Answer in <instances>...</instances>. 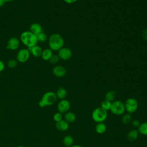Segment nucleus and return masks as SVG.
<instances>
[{"label": "nucleus", "mask_w": 147, "mask_h": 147, "mask_svg": "<svg viewBox=\"0 0 147 147\" xmlns=\"http://www.w3.org/2000/svg\"><path fill=\"white\" fill-rule=\"evenodd\" d=\"M57 52V55L59 56L60 59L63 60H68L70 59L72 56L71 50L67 47H63Z\"/></svg>", "instance_id": "8"}, {"label": "nucleus", "mask_w": 147, "mask_h": 147, "mask_svg": "<svg viewBox=\"0 0 147 147\" xmlns=\"http://www.w3.org/2000/svg\"><path fill=\"white\" fill-rule=\"evenodd\" d=\"M125 111L127 112V113L132 114L135 113L138 107V103L137 100L134 98H129L127 99L124 103Z\"/></svg>", "instance_id": "6"}, {"label": "nucleus", "mask_w": 147, "mask_h": 147, "mask_svg": "<svg viewBox=\"0 0 147 147\" xmlns=\"http://www.w3.org/2000/svg\"><path fill=\"white\" fill-rule=\"evenodd\" d=\"M28 49H29L30 55H32V56H33L35 57H41L42 52L43 50L42 49V48L38 45H34L32 47L29 48Z\"/></svg>", "instance_id": "12"}, {"label": "nucleus", "mask_w": 147, "mask_h": 147, "mask_svg": "<svg viewBox=\"0 0 147 147\" xmlns=\"http://www.w3.org/2000/svg\"><path fill=\"white\" fill-rule=\"evenodd\" d=\"M20 44V40L16 37H12L9 39L6 44V48L11 51L17 50Z\"/></svg>", "instance_id": "10"}, {"label": "nucleus", "mask_w": 147, "mask_h": 147, "mask_svg": "<svg viewBox=\"0 0 147 147\" xmlns=\"http://www.w3.org/2000/svg\"><path fill=\"white\" fill-rule=\"evenodd\" d=\"M139 133L137 129H132L130 130L127 134V138L130 141L136 140L138 137Z\"/></svg>", "instance_id": "17"}, {"label": "nucleus", "mask_w": 147, "mask_h": 147, "mask_svg": "<svg viewBox=\"0 0 147 147\" xmlns=\"http://www.w3.org/2000/svg\"><path fill=\"white\" fill-rule=\"evenodd\" d=\"M71 147H82V146L80 145H72Z\"/></svg>", "instance_id": "34"}, {"label": "nucleus", "mask_w": 147, "mask_h": 147, "mask_svg": "<svg viewBox=\"0 0 147 147\" xmlns=\"http://www.w3.org/2000/svg\"><path fill=\"white\" fill-rule=\"evenodd\" d=\"M30 56V52L28 48H22L18 51L16 58L17 61L21 63H26L29 59Z\"/></svg>", "instance_id": "7"}, {"label": "nucleus", "mask_w": 147, "mask_h": 147, "mask_svg": "<svg viewBox=\"0 0 147 147\" xmlns=\"http://www.w3.org/2000/svg\"><path fill=\"white\" fill-rule=\"evenodd\" d=\"M20 40L27 47V48L37 45L38 43L37 36L32 33L29 30L23 32L20 35Z\"/></svg>", "instance_id": "1"}, {"label": "nucleus", "mask_w": 147, "mask_h": 147, "mask_svg": "<svg viewBox=\"0 0 147 147\" xmlns=\"http://www.w3.org/2000/svg\"><path fill=\"white\" fill-rule=\"evenodd\" d=\"M132 121V117L131 115V114L126 113L123 115L122 117V122L125 125H128Z\"/></svg>", "instance_id": "23"}, {"label": "nucleus", "mask_w": 147, "mask_h": 147, "mask_svg": "<svg viewBox=\"0 0 147 147\" xmlns=\"http://www.w3.org/2000/svg\"><path fill=\"white\" fill-rule=\"evenodd\" d=\"M110 111L114 115H121L124 114L125 111V107L124 103L119 100H115L111 102V106Z\"/></svg>", "instance_id": "5"}, {"label": "nucleus", "mask_w": 147, "mask_h": 147, "mask_svg": "<svg viewBox=\"0 0 147 147\" xmlns=\"http://www.w3.org/2000/svg\"><path fill=\"white\" fill-rule=\"evenodd\" d=\"M91 117L96 123L103 122L107 117V111L101 107H98L92 111Z\"/></svg>", "instance_id": "4"}, {"label": "nucleus", "mask_w": 147, "mask_h": 147, "mask_svg": "<svg viewBox=\"0 0 147 147\" xmlns=\"http://www.w3.org/2000/svg\"><path fill=\"white\" fill-rule=\"evenodd\" d=\"M142 38L145 40L147 41V29L143 30V32L142 33Z\"/></svg>", "instance_id": "30"}, {"label": "nucleus", "mask_w": 147, "mask_h": 147, "mask_svg": "<svg viewBox=\"0 0 147 147\" xmlns=\"http://www.w3.org/2000/svg\"><path fill=\"white\" fill-rule=\"evenodd\" d=\"M111 106V102L105 99L102 102L100 107H101L102 108H103V109H105L107 111L110 110Z\"/></svg>", "instance_id": "24"}, {"label": "nucleus", "mask_w": 147, "mask_h": 147, "mask_svg": "<svg viewBox=\"0 0 147 147\" xmlns=\"http://www.w3.org/2000/svg\"><path fill=\"white\" fill-rule=\"evenodd\" d=\"M64 119L68 123H73L76 121V114L72 111H67L64 113Z\"/></svg>", "instance_id": "15"}, {"label": "nucleus", "mask_w": 147, "mask_h": 147, "mask_svg": "<svg viewBox=\"0 0 147 147\" xmlns=\"http://www.w3.org/2000/svg\"><path fill=\"white\" fill-rule=\"evenodd\" d=\"M57 99L56 93L53 91H47L42 96L38 102V106L40 107L50 106L55 103Z\"/></svg>", "instance_id": "3"}, {"label": "nucleus", "mask_w": 147, "mask_h": 147, "mask_svg": "<svg viewBox=\"0 0 147 147\" xmlns=\"http://www.w3.org/2000/svg\"><path fill=\"white\" fill-rule=\"evenodd\" d=\"M106 130V126L104 122L97 123L95 126V131L98 134H102L105 133Z\"/></svg>", "instance_id": "20"}, {"label": "nucleus", "mask_w": 147, "mask_h": 147, "mask_svg": "<svg viewBox=\"0 0 147 147\" xmlns=\"http://www.w3.org/2000/svg\"><path fill=\"white\" fill-rule=\"evenodd\" d=\"M139 133L144 136H147V122L141 123L137 128Z\"/></svg>", "instance_id": "21"}, {"label": "nucleus", "mask_w": 147, "mask_h": 147, "mask_svg": "<svg viewBox=\"0 0 147 147\" xmlns=\"http://www.w3.org/2000/svg\"><path fill=\"white\" fill-rule=\"evenodd\" d=\"M63 143L65 147H71L74 144V138L70 135L65 136L63 139Z\"/></svg>", "instance_id": "19"}, {"label": "nucleus", "mask_w": 147, "mask_h": 147, "mask_svg": "<svg viewBox=\"0 0 147 147\" xmlns=\"http://www.w3.org/2000/svg\"><path fill=\"white\" fill-rule=\"evenodd\" d=\"M52 55L53 51L50 48H46L42 50L41 57L44 61H49Z\"/></svg>", "instance_id": "16"}, {"label": "nucleus", "mask_w": 147, "mask_h": 147, "mask_svg": "<svg viewBox=\"0 0 147 147\" xmlns=\"http://www.w3.org/2000/svg\"><path fill=\"white\" fill-rule=\"evenodd\" d=\"M131 125H133V127H137L138 128V127L140 126V121H138V120H137V119H134V120H133L132 121H131Z\"/></svg>", "instance_id": "29"}, {"label": "nucleus", "mask_w": 147, "mask_h": 147, "mask_svg": "<svg viewBox=\"0 0 147 147\" xmlns=\"http://www.w3.org/2000/svg\"><path fill=\"white\" fill-rule=\"evenodd\" d=\"M53 119L54 121H55L56 122H59V121H61V119H63V115L61 113H60L59 112H57L54 114V115L53 116Z\"/></svg>", "instance_id": "28"}, {"label": "nucleus", "mask_w": 147, "mask_h": 147, "mask_svg": "<svg viewBox=\"0 0 147 147\" xmlns=\"http://www.w3.org/2000/svg\"><path fill=\"white\" fill-rule=\"evenodd\" d=\"M70 107H71V105L69 102L68 100L64 99L60 100L59 102L57 104V109L58 112L61 114H64L66 112L69 111Z\"/></svg>", "instance_id": "9"}, {"label": "nucleus", "mask_w": 147, "mask_h": 147, "mask_svg": "<svg viewBox=\"0 0 147 147\" xmlns=\"http://www.w3.org/2000/svg\"><path fill=\"white\" fill-rule=\"evenodd\" d=\"M5 3V0H0V7H2Z\"/></svg>", "instance_id": "33"}, {"label": "nucleus", "mask_w": 147, "mask_h": 147, "mask_svg": "<svg viewBox=\"0 0 147 147\" xmlns=\"http://www.w3.org/2000/svg\"><path fill=\"white\" fill-rule=\"evenodd\" d=\"M64 41L59 33H53L48 39V45L52 51H58L64 46Z\"/></svg>", "instance_id": "2"}, {"label": "nucleus", "mask_w": 147, "mask_h": 147, "mask_svg": "<svg viewBox=\"0 0 147 147\" xmlns=\"http://www.w3.org/2000/svg\"><path fill=\"white\" fill-rule=\"evenodd\" d=\"M37 38L38 42H44L47 40V36L44 32H42L40 34H38V35H37Z\"/></svg>", "instance_id": "25"}, {"label": "nucleus", "mask_w": 147, "mask_h": 147, "mask_svg": "<svg viewBox=\"0 0 147 147\" xmlns=\"http://www.w3.org/2000/svg\"><path fill=\"white\" fill-rule=\"evenodd\" d=\"M5 67V65L4 62L0 60V72H2L4 70Z\"/></svg>", "instance_id": "31"}, {"label": "nucleus", "mask_w": 147, "mask_h": 147, "mask_svg": "<svg viewBox=\"0 0 147 147\" xmlns=\"http://www.w3.org/2000/svg\"><path fill=\"white\" fill-rule=\"evenodd\" d=\"M16 147H25L24 146H22V145H18V146H16Z\"/></svg>", "instance_id": "36"}, {"label": "nucleus", "mask_w": 147, "mask_h": 147, "mask_svg": "<svg viewBox=\"0 0 147 147\" xmlns=\"http://www.w3.org/2000/svg\"><path fill=\"white\" fill-rule=\"evenodd\" d=\"M56 95L57 99L60 100L64 99L67 95V91L65 88L61 87L57 89L56 92Z\"/></svg>", "instance_id": "18"}, {"label": "nucleus", "mask_w": 147, "mask_h": 147, "mask_svg": "<svg viewBox=\"0 0 147 147\" xmlns=\"http://www.w3.org/2000/svg\"><path fill=\"white\" fill-rule=\"evenodd\" d=\"M60 60V58L57 55H53L49 60V62L51 64H56Z\"/></svg>", "instance_id": "26"}, {"label": "nucleus", "mask_w": 147, "mask_h": 147, "mask_svg": "<svg viewBox=\"0 0 147 147\" xmlns=\"http://www.w3.org/2000/svg\"><path fill=\"white\" fill-rule=\"evenodd\" d=\"M7 65L10 68H14L17 65V60L14 59H10L7 62Z\"/></svg>", "instance_id": "27"}, {"label": "nucleus", "mask_w": 147, "mask_h": 147, "mask_svg": "<svg viewBox=\"0 0 147 147\" xmlns=\"http://www.w3.org/2000/svg\"><path fill=\"white\" fill-rule=\"evenodd\" d=\"M66 3L68 4H73L75 3L78 0H63Z\"/></svg>", "instance_id": "32"}, {"label": "nucleus", "mask_w": 147, "mask_h": 147, "mask_svg": "<svg viewBox=\"0 0 147 147\" xmlns=\"http://www.w3.org/2000/svg\"><path fill=\"white\" fill-rule=\"evenodd\" d=\"M69 123L64 119H61V121L56 122V124H55L56 128L58 130L61 131H64L67 130L69 128Z\"/></svg>", "instance_id": "13"}, {"label": "nucleus", "mask_w": 147, "mask_h": 147, "mask_svg": "<svg viewBox=\"0 0 147 147\" xmlns=\"http://www.w3.org/2000/svg\"><path fill=\"white\" fill-rule=\"evenodd\" d=\"M13 1H14V0H5V2H12Z\"/></svg>", "instance_id": "35"}, {"label": "nucleus", "mask_w": 147, "mask_h": 147, "mask_svg": "<svg viewBox=\"0 0 147 147\" xmlns=\"http://www.w3.org/2000/svg\"><path fill=\"white\" fill-rule=\"evenodd\" d=\"M29 31L37 36L42 32V28L40 24L34 22L30 25L29 27Z\"/></svg>", "instance_id": "14"}, {"label": "nucleus", "mask_w": 147, "mask_h": 147, "mask_svg": "<svg viewBox=\"0 0 147 147\" xmlns=\"http://www.w3.org/2000/svg\"><path fill=\"white\" fill-rule=\"evenodd\" d=\"M66 69L62 65H55L52 69L53 74L57 78H63L66 74Z\"/></svg>", "instance_id": "11"}, {"label": "nucleus", "mask_w": 147, "mask_h": 147, "mask_svg": "<svg viewBox=\"0 0 147 147\" xmlns=\"http://www.w3.org/2000/svg\"><path fill=\"white\" fill-rule=\"evenodd\" d=\"M116 92L114 90H110L107 91L105 94V100L110 101L111 102L115 100V98L116 97Z\"/></svg>", "instance_id": "22"}]
</instances>
